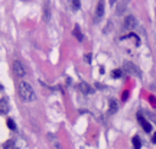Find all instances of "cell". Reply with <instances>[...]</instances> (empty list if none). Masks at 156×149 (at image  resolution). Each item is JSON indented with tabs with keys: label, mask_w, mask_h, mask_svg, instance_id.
Here are the masks:
<instances>
[{
	"label": "cell",
	"mask_w": 156,
	"mask_h": 149,
	"mask_svg": "<svg viewBox=\"0 0 156 149\" xmlns=\"http://www.w3.org/2000/svg\"><path fill=\"white\" fill-rule=\"evenodd\" d=\"M48 138H51V140H52V143H54L55 149H62V148H61V145H59V142L56 140V138H55L54 135H48Z\"/></svg>",
	"instance_id": "5bb4252c"
},
{
	"label": "cell",
	"mask_w": 156,
	"mask_h": 149,
	"mask_svg": "<svg viewBox=\"0 0 156 149\" xmlns=\"http://www.w3.org/2000/svg\"><path fill=\"white\" fill-rule=\"evenodd\" d=\"M72 9L80 10V0H72Z\"/></svg>",
	"instance_id": "e0dca14e"
},
{
	"label": "cell",
	"mask_w": 156,
	"mask_h": 149,
	"mask_svg": "<svg viewBox=\"0 0 156 149\" xmlns=\"http://www.w3.org/2000/svg\"><path fill=\"white\" fill-rule=\"evenodd\" d=\"M7 126H9L10 130H15V129H16V123H15L12 119H7Z\"/></svg>",
	"instance_id": "2e32d148"
},
{
	"label": "cell",
	"mask_w": 156,
	"mask_h": 149,
	"mask_svg": "<svg viewBox=\"0 0 156 149\" xmlns=\"http://www.w3.org/2000/svg\"><path fill=\"white\" fill-rule=\"evenodd\" d=\"M80 90H81L84 94H93V93H94V88H93L88 83H84V81L80 83Z\"/></svg>",
	"instance_id": "52a82bcc"
},
{
	"label": "cell",
	"mask_w": 156,
	"mask_h": 149,
	"mask_svg": "<svg viewBox=\"0 0 156 149\" xmlns=\"http://www.w3.org/2000/svg\"><path fill=\"white\" fill-rule=\"evenodd\" d=\"M15 148V139H9L3 143V149H13Z\"/></svg>",
	"instance_id": "7c38bea8"
},
{
	"label": "cell",
	"mask_w": 156,
	"mask_h": 149,
	"mask_svg": "<svg viewBox=\"0 0 156 149\" xmlns=\"http://www.w3.org/2000/svg\"><path fill=\"white\" fill-rule=\"evenodd\" d=\"M9 111V103L6 98H0V115H7Z\"/></svg>",
	"instance_id": "9c48e42d"
},
{
	"label": "cell",
	"mask_w": 156,
	"mask_h": 149,
	"mask_svg": "<svg viewBox=\"0 0 156 149\" xmlns=\"http://www.w3.org/2000/svg\"><path fill=\"white\" fill-rule=\"evenodd\" d=\"M137 120H139V123L142 125V127H143V130H145L146 133H150V132H152V125L145 119V116L142 115V111H139V113H137Z\"/></svg>",
	"instance_id": "3957f363"
},
{
	"label": "cell",
	"mask_w": 156,
	"mask_h": 149,
	"mask_svg": "<svg viewBox=\"0 0 156 149\" xmlns=\"http://www.w3.org/2000/svg\"><path fill=\"white\" fill-rule=\"evenodd\" d=\"M117 109H119V103H117L116 100H111L110 101V109H108V115H114Z\"/></svg>",
	"instance_id": "8fae6325"
},
{
	"label": "cell",
	"mask_w": 156,
	"mask_h": 149,
	"mask_svg": "<svg viewBox=\"0 0 156 149\" xmlns=\"http://www.w3.org/2000/svg\"><path fill=\"white\" fill-rule=\"evenodd\" d=\"M49 18H51V12H49V3H48V0H46L45 5H44V20L48 22Z\"/></svg>",
	"instance_id": "30bf717a"
},
{
	"label": "cell",
	"mask_w": 156,
	"mask_h": 149,
	"mask_svg": "<svg viewBox=\"0 0 156 149\" xmlns=\"http://www.w3.org/2000/svg\"><path fill=\"white\" fill-rule=\"evenodd\" d=\"M0 91H3V86L2 84H0Z\"/></svg>",
	"instance_id": "7402d4cb"
},
{
	"label": "cell",
	"mask_w": 156,
	"mask_h": 149,
	"mask_svg": "<svg viewBox=\"0 0 156 149\" xmlns=\"http://www.w3.org/2000/svg\"><path fill=\"white\" fill-rule=\"evenodd\" d=\"M124 2H126V0H124Z\"/></svg>",
	"instance_id": "cb8c5ba5"
},
{
	"label": "cell",
	"mask_w": 156,
	"mask_h": 149,
	"mask_svg": "<svg viewBox=\"0 0 156 149\" xmlns=\"http://www.w3.org/2000/svg\"><path fill=\"white\" fill-rule=\"evenodd\" d=\"M104 15V0H100L95 9V20H100Z\"/></svg>",
	"instance_id": "8992f818"
},
{
	"label": "cell",
	"mask_w": 156,
	"mask_h": 149,
	"mask_svg": "<svg viewBox=\"0 0 156 149\" xmlns=\"http://www.w3.org/2000/svg\"><path fill=\"white\" fill-rule=\"evenodd\" d=\"M122 74H123L122 69H114V71L111 72V76H113L114 78H119V77H122Z\"/></svg>",
	"instance_id": "9a60e30c"
},
{
	"label": "cell",
	"mask_w": 156,
	"mask_h": 149,
	"mask_svg": "<svg viewBox=\"0 0 156 149\" xmlns=\"http://www.w3.org/2000/svg\"><path fill=\"white\" fill-rule=\"evenodd\" d=\"M136 25H137V22H136V18H134V16L129 15V16L124 19V28H126V29H133Z\"/></svg>",
	"instance_id": "5b68a950"
},
{
	"label": "cell",
	"mask_w": 156,
	"mask_h": 149,
	"mask_svg": "<svg viewBox=\"0 0 156 149\" xmlns=\"http://www.w3.org/2000/svg\"><path fill=\"white\" fill-rule=\"evenodd\" d=\"M127 97H129V91L126 90V91L123 93V96H122V100H123V101H126V100H127Z\"/></svg>",
	"instance_id": "d6986e66"
},
{
	"label": "cell",
	"mask_w": 156,
	"mask_h": 149,
	"mask_svg": "<svg viewBox=\"0 0 156 149\" xmlns=\"http://www.w3.org/2000/svg\"><path fill=\"white\" fill-rule=\"evenodd\" d=\"M132 143H133V148H134V149H140V148H142V143H140L139 136H134V138L132 139Z\"/></svg>",
	"instance_id": "4fadbf2b"
},
{
	"label": "cell",
	"mask_w": 156,
	"mask_h": 149,
	"mask_svg": "<svg viewBox=\"0 0 156 149\" xmlns=\"http://www.w3.org/2000/svg\"><path fill=\"white\" fill-rule=\"evenodd\" d=\"M123 67H124V71H126L127 74H130V76H133V77H137V78H142V71H140V68H139L137 65H134L133 62L124 61Z\"/></svg>",
	"instance_id": "7a4b0ae2"
},
{
	"label": "cell",
	"mask_w": 156,
	"mask_h": 149,
	"mask_svg": "<svg viewBox=\"0 0 156 149\" xmlns=\"http://www.w3.org/2000/svg\"><path fill=\"white\" fill-rule=\"evenodd\" d=\"M152 142H153V143H156V132H155V133H153V136H152Z\"/></svg>",
	"instance_id": "44dd1931"
},
{
	"label": "cell",
	"mask_w": 156,
	"mask_h": 149,
	"mask_svg": "<svg viewBox=\"0 0 156 149\" xmlns=\"http://www.w3.org/2000/svg\"><path fill=\"white\" fill-rule=\"evenodd\" d=\"M13 149H17V148H13Z\"/></svg>",
	"instance_id": "603a6c76"
},
{
	"label": "cell",
	"mask_w": 156,
	"mask_h": 149,
	"mask_svg": "<svg viewBox=\"0 0 156 149\" xmlns=\"http://www.w3.org/2000/svg\"><path fill=\"white\" fill-rule=\"evenodd\" d=\"M85 61H87V62H90V61H91V55H90V54H87V55H85Z\"/></svg>",
	"instance_id": "ffe728a7"
},
{
	"label": "cell",
	"mask_w": 156,
	"mask_h": 149,
	"mask_svg": "<svg viewBox=\"0 0 156 149\" xmlns=\"http://www.w3.org/2000/svg\"><path fill=\"white\" fill-rule=\"evenodd\" d=\"M149 100H150V104H152L153 107H156V98H155L153 96H150V97H149Z\"/></svg>",
	"instance_id": "ac0fdd59"
},
{
	"label": "cell",
	"mask_w": 156,
	"mask_h": 149,
	"mask_svg": "<svg viewBox=\"0 0 156 149\" xmlns=\"http://www.w3.org/2000/svg\"><path fill=\"white\" fill-rule=\"evenodd\" d=\"M19 96H20L22 100L26 101V103L36 101V98H38V96H36L33 87H32L28 81H25V80H22V81L19 83Z\"/></svg>",
	"instance_id": "6da1fadb"
},
{
	"label": "cell",
	"mask_w": 156,
	"mask_h": 149,
	"mask_svg": "<svg viewBox=\"0 0 156 149\" xmlns=\"http://www.w3.org/2000/svg\"><path fill=\"white\" fill-rule=\"evenodd\" d=\"M72 35H74L75 38H77V41H78V42H83V41H84V36H83V32H81V29H80V26H78V25H75V26H74Z\"/></svg>",
	"instance_id": "ba28073f"
},
{
	"label": "cell",
	"mask_w": 156,
	"mask_h": 149,
	"mask_svg": "<svg viewBox=\"0 0 156 149\" xmlns=\"http://www.w3.org/2000/svg\"><path fill=\"white\" fill-rule=\"evenodd\" d=\"M13 71H15V74L17 77H25V74H26V69H25V67H23V64L20 62V61H13Z\"/></svg>",
	"instance_id": "277c9868"
}]
</instances>
